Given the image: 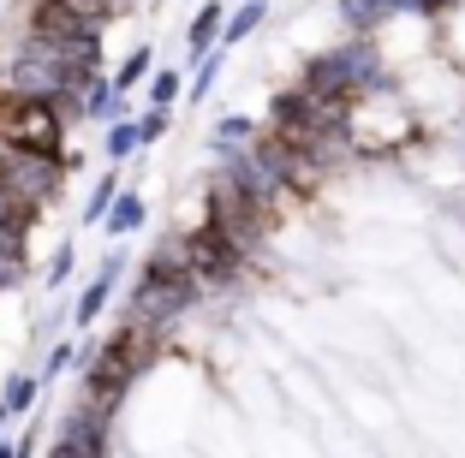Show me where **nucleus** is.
<instances>
[{"mask_svg":"<svg viewBox=\"0 0 465 458\" xmlns=\"http://www.w3.org/2000/svg\"><path fill=\"white\" fill-rule=\"evenodd\" d=\"M150 357H155V334H150V327H137V322L114 327L102 346H90L78 357V364H84V404L102 411V417H114L120 399L132 393V381L150 369Z\"/></svg>","mask_w":465,"mask_h":458,"instance_id":"1","label":"nucleus"},{"mask_svg":"<svg viewBox=\"0 0 465 458\" xmlns=\"http://www.w3.org/2000/svg\"><path fill=\"white\" fill-rule=\"evenodd\" d=\"M137 149H143V137H137V120H108V137H102V155H108V167L132 161Z\"/></svg>","mask_w":465,"mask_h":458,"instance_id":"11","label":"nucleus"},{"mask_svg":"<svg viewBox=\"0 0 465 458\" xmlns=\"http://www.w3.org/2000/svg\"><path fill=\"white\" fill-rule=\"evenodd\" d=\"M42 399V381L30 375V369H18V375H6V387H0V411L6 417H30Z\"/></svg>","mask_w":465,"mask_h":458,"instance_id":"10","label":"nucleus"},{"mask_svg":"<svg viewBox=\"0 0 465 458\" xmlns=\"http://www.w3.org/2000/svg\"><path fill=\"white\" fill-rule=\"evenodd\" d=\"M143 220H150L143 197H137L132 185H120V197H114V202H108V215H102V232H108V239H132Z\"/></svg>","mask_w":465,"mask_h":458,"instance_id":"8","label":"nucleus"},{"mask_svg":"<svg viewBox=\"0 0 465 458\" xmlns=\"http://www.w3.org/2000/svg\"><path fill=\"white\" fill-rule=\"evenodd\" d=\"M262 18H269V0H245V6H232L227 24H221V48H239V42H251L262 30Z\"/></svg>","mask_w":465,"mask_h":458,"instance_id":"9","label":"nucleus"},{"mask_svg":"<svg viewBox=\"0 0 465 458\" xmlns=\"http://www.w3.org/2000/svg\"><path fill=\"white\" fill-rule=\"evenodd\" d=\"M0 458H18V441H6V434H0Z\"/></svg>","mask_w":465,"mask_h":458,"instance_id":"21","label":"nucleus"},{"mask_svg":"<svg viewBox=\"0 0 465 458\" xmlns=\"http://www.w3.org/2000/svg\"><path fill=\"white\" fill-rule=\"evenodd\" d=\"M66 185V161L54 155H18V149H0V190L13 202H25L30 215H42L48 202Z\"/></svg>","mask_w":465,"mask_h":458,"instance_id":"4","label":"nucleus"},{"mask_svg":"<svg viewBox=\"0 0 465 458\" xmlns=\"http://www.w3.org/2000/svg\"><path fill=\"white\" fill-rule=\"evenodd\" d=\"M120 274H125V250H108V257H102V268H96V280H84L78 304H72V327H96L102 322V310L114 304Z\"/></svg>","mask_w":465,"mask_h":458,"instance_id":"6","label":"nucleus"},{"mask_svg":"<svg viewBox=\"0 0 465 458\" xmlns=\"http://www.w3.org/2000/svg\"><path fill=\"white\" fill-rule=\"evenodd\" d=\"M173 250H179V262L192 268V280L203 286V292H209V286H232V280H239V268H245V257H251V250H239V244H232L227 232H215L209 220L197 232H185Z\"/></svg>","mask_w":465,"mask_h":458,"instance_id":"5","label":"nucleus"},{"mask_svg":"<svg viewBox=\"0 0 465 458\" xmlns=\"http://www.w3.org/2000/svg\"><path fill=\"white\" fill-rule=\"evenodd\" d=\"M66 6H72V13L84 18V24H96V30L108 24L114 13H125V0H66Z\"/></svg>","mask_w":465,"mask_h":458,"instance_id":"18","label":"nucleus"},{"mask_svg":"<svg viewBox=\"0 0 465 458\" xmlns=\"http://www.w3.org/2000/svg\"><path fill=\"white\" fill-rule=\"evenodd\" d=\"M72 364H78V351H72V339H60V346L54 351H48V357H42V369H36V381H42V387H48V381H54V375H66V369Z\"/></svg>","mask_w":465,"mask_h":458,"instance_id":"19","label":"nucleus"},{"mask_svg":"<svg viewBox=\"0 0 465 458\" xmlns=\"http://www.w3.org/2000/svg\"><path fill=\"white\" fill-rule=\"evenodd\" d=\"M150 72H155V48H150V42H143V48H132V54L120 60V72H114L108 83H114V90L125 95V90H137V83L150 78Z\"/></svg>","mask_w":465,"mask_h":458,"instance_id":"14","label":"nucleus"},{"mask_svg":"<svg viewBox=\"0 0 465 458\" xmlns=\"http://www.w3.org/2000/svg\"><path fill=\"white\" fill-rule=\"evenodd\" d=\"M197 292H203V286H197L192 268L179 262V250H155V257H143V268H137V280H132L125 322H137V327H150V334H162V327H173L179 316L197 304Z\"/></svg>","mask_w":465,"mask_h":458,"instance_id":"2","label":"nucleus"},{"mask_svg":"<svg viewBox=\"0 0 465 458\" xmlns=\"http://www.w3.org/2000/svg\"><path fill=\"white\" fill-rule=\"evenodd\" d=\"M72 268H78V244H60V250H54V257H48V268H42V286H48V292H60V286H66L72 280Z\"/></svg>","mask_w":465,"mask_h":458,"instance_id":"17","label":"nucleus"},{"mask_svg":"<svg viewBox=\"0 0 465 458\" xmlns=\"http://www.w3.org/2000/svg\"><path fill=\"white\" fill-rule=\"evenodd\" d=\"M0 149H18V155H54V161H66V113H60L54 102L0 90Z\"/></svg>","mask_w":465,"mask_h":458,"instance_id":"3","label":"nucleus"},{"mask_svg":"<svg viewBox=\"0 0 465 458\" xmlns=\"http://www.w3.org/2000/svg\"><path fill=\"white\" fill-rule=\"evenodd\" d=\"M120 167H108V173L96 179V185H90V197H84V227H102V215H108V202L120 197Z\"/></svg>","mask_w":465,"mask_h":458,"instance_id":"12","label":"nucleus"},{"mask_svg":"<svg viewBox=\"0 0 465 458\" xmlns=\"http://www.w3.org/2000/svg\"><path fill=\"white\" fill-rule=\"evenodd\" d=\"M251 137H257V120H245V113H227V120H215V149H245Z\"/></svg>","mask_w":465,"mask_h":458,"instance_id":"16","label":"nucleus"},{"mask_svg":"<svg viewBox=\"0 0 465 458\" xmlns=\"http://www.w3.org/2000/svg\"><path fill=\"white\" fill-rule=\"evenodd\" d=\"M221 24H227V6H221V0H203V6L192 13V24H185V54H192V60L215 54Z\"/></svg>","mask_w":465,"mask_h":458,"instance_id":"7","label":"nucleus"},{"mask_svg":"<svg viewBox=\"0 0 465 458\" xmlns=\"http://www.w3.org/2000/svg\"><path fill=\"white\" fill-rule=\"evenodd\" d=\"M143 83H150V108H167V113H173V102L185 95V78H179L173 66H155Z\"/></svg>","mask_w":465,"mask_h":458,"instance_id":"15","label":"nucleus"},{"mask_svg":"<svg viewBox=\"0 0 465 458\" xmlns=\"http://www.w3.org/2000/svg\"><path fill=\"white\" fill-rule=\"evenodd\" d=\"M162 132H167V108H150L143 120H137V137H143V149L162 143Z\"/></svg>","mask_w":465,"mask_h":458,"instance_id":"20","label":"nucleus"},{"mask_svg":"<svg viewBox=\"0 0 465 458\" xmlns=\"http://www.w3.org/2000/svg\"><path fill=\"white\" fill-rule=\"evenodd\" d=\"M341 18L358 30V36H376L382 18H394V13H388V0H341Z\"/></svg>","mask_w":465,"mask_h":458,"instance_id":"13","label":"nucleus"}]
</instances>
